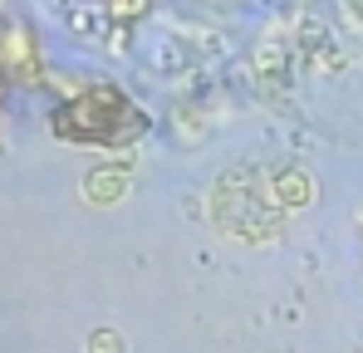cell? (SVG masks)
<instances>
[{
    "instance_id": "7a4b0ae2",
    "label": "cell",
    "mask_w": 363,
    "mask_h": 353,
    "mask_svg": "<svg viewBox=\"0 0 363 353\" xmlns=\"http://www.w3.org/2000/svg\"><path fill=\"white\" fill-rule=\"evenodd\" d=\"M123 191H128L123 167H108V172H94V176H89V201H118Z\"/></svg>"
},
{
    "instance_id": "6da1fadb",
    "label": "cell",
    "mask_w": 363,
    "mask_h": 353,
    "mask_svg": "<svg viewBox=\"0 0 363 353\" xmlns=\"http://www.w3.org/2000/svg\"><path fill=\"white\" fill-rule=\"evenodd\" d=\"M309 191H314V181H309V172H300V167H285V172L270 181V196H275V206H285V211L309 206Z\"/></svg>"
},
{
    "instance_id": "3957f363",
    "label": "cell",
    "mask_w": 363,
    "mask_h": 353,
    "mask_svg": "<svg viewBox=\"0 0 363 353\" xmlns=\"http://www.w3.org/2000/svg\"><path fill=\"white\" fill-rule=\"evenodd\" d=\"M89 353H123V339L113 329H99V334L89 339Z\"/></svg>"
},
{
    "instance_id": "277c9868",
    "label": "cell",
    "mask_w": 363,
    "mask_h": 353,
    "mask_svg": "<svg viewBox=\"0 0 363 353\" xmlns=\"http://www.w3.org/2000/svg\"><path fill=\"white\" fill-rule=\"evenodd\" d=\"M143 10V0H113V15H138Z\"/></svg>"
}]
</instances>
